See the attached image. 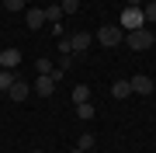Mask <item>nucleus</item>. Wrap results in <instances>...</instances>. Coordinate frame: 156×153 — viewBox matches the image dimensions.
Listing matches in <instances>:
<instances>
[{
	"label": "nucleus",
	"mask_w": 156,
	"mask_h": 153,
	"mask_svg": "<svg viewBox=\"0 0 156 153\" xmlns=\"http://www.w3.org/2000/svg\"><path fill=\"white\" fill-rule=\"evenodd\" d=\"M118 21H122V24H118L122 31H135V28H146V17H142V11H139V7H125Z\"/></svg>",
	"instance_id": "4"
},
{
	"label": "nucleus",
	"mask_w": 156,
	"mask_h": 153,
	"mask_svg": "<svg viewBox=\"0 0 156 153\" xmlns=\"http://www.w3.org/2000/svg\"><path fill=\"white\" fill-rule=\"evenodd\" d=\"M153 146H156V139H153Z\"/></svg>",
	"instance_id": "25"
},
{
	"label": "nucleus",
	"mask_w": 156,
	"mask_h": 153,
	"mask_svg": "<svg viewBox=\"0 0 156 153\" xmlns=\"http://www.w3.org/2000/svg\"><path fill=\"white\" fill-rule=\"evenodd\" d=\"M59 7H62V14H76L80 0H59Z\"/></svg>",
	"instance_id": "18"
},
{
	"label": "nucleus",
	"mask_w": 156,
	"mask_h": 153,
	"mask_svg": "<svg viewBox=\"0 0 156 153\" xmlns=\"http://www.w3.org/2000/svg\"><path fill=\"white\" fill-rule=\"evenodd\" d=\"M142 4L146 0H125V7H139V11H142Z\"/></svg>",
	"instance_id": "21"
},
{
	"label": "nucleus",
	"mask_w": 156,
	"mask_h": 153,
	"mask_svg": "<svg viewBox=\"0 0 156 153\" xmlns=\"http://www.w3.org/2000/svg\"><path fill=\"white\" fill-rule=\"evenodd\" d=\"M42 24H45V7H28V28L38 31Z\"/></svg>",
	"instance_id": "8"
},
{
	"label": "nucleus",
	"mask_w": 156,
	"mask_h": 153,
	"mask_svg": "<svg viewBox=\"0 0 156 153\" xmlns=\"http://www.w3.org/2000/svg\"><path fill=\"white\" fill-rule=\"evenodd\" d=\"M69 153H83V150H69Z\"/></svg>",
	"instance_id": "22"
},
{
	"label": "nucleus",
	"mask_w": 156,
	"mask_h": 153,
	"mask_svg": "<svg viewBox=\"0 0 156 153\" xmlns=\"http://www.w3.org/2000/svg\"><path fill=\"white\" fill-rule=\"evenodd\" d=\"M69 42H73V56H87V49H90V35L87 31H73Z\"/></svg>",
	"instance_id": "6"
},
{
	"label": "nucleus",
	"mask_w": 156,
	"mask_h": 153,
	"mask_svg": "<svg viewBox=\"0 0 156 153\" xmlns=\"http://www.w3.org/2000/svg\"><path fill=\"white\" fill-rule=\"evenodd\" d=\"M14 80H17L14 70H0V94H7V91H11V84H14Z\"/></svg>",
	"instance_id": "11"
},
{
	"label": "nucleus",
	"mask_w": 156,
	"mask_h": 153,
	"mask_svg": "<svg viewBox=\"0 0 156 153\" xmlns=\"http://www.w3.org/2000/svg\"><path fill=\"white\" fill-rule=\"evenodd\" d=\"M128 84H132V94H153L156 91V80L153 77H146V73H135V77H128Z\"/></svg>",
	"instance_id": "5"
},
{
	"label": "nucleus",
	"mask_w": 156,
	"mask_h": 153,
	"mask_svg": "<svg viewBox=\"0 0 156 153\" xmlns=\"http://www.w3.org/2000/svg\"><path fill=\"white\" fill-rule=\"evenodd\" d=\"M111 97H118V101L132 97V84H128V80H115V84H111Z\"/></svg>",
	"instance_id": "10"
},
{
	"label": "nucleus",
	"mask_w": 156,
	"mask_h": 153,
	"mask_svg": "<svg viewBox=\"0 0 156 153\" xmlns=\"http://www.w3.org/2000/svg\"><path fill=\"white\" fill-rule=\"evenodd\" d=\"M142 17L146 21H156V4H142Z\"/></svg>",
	"instance_id": "19"
},
{
	"label": "nucleus",
	"mask_w": 156,
	"mask_h": 153,
	"mask_svg": "<svg viewBox=\"0 0 156 153\" xmlns=\"http://www.w3.org/2000/svg\"><path fill=\"white\" fill-rule=\"evenodd\" d=\"M21 63V52L17 49H0V70H14Z\"/></svg>",
	"instance_id": "7"
},
{
	"label": "nucleus",
	"mask_w": 156,
	"mask_h": 153,
	"mask_svg": "<svg viewBox=\"0 0 156 153\" xmlns=\"http://www.w3.org/2000/svg\"><path fill=\"white\" fill-rule=\"evenodd\" d=\"M45 21L62 24V7H59V4H49V7H45Z\"/></svg>",
	"instance_id": "13"
},
{
	"label": "nucleus",
	"mask_w": 156,
	"mask_h": 153,
	"mask_svg": "<svg viewBox=\"0 0 156 153\" xmlns=\"http://www.w3.org/2000/svg\"><path fill=\"white\" fill-rule=\"evenodd\" d=\"M31 153H42V150H31Z\"/></svg>",
	"instance_id": "24"
},
{
	"label": "nucleus",
	"mask_w": 156,
	"mask_h": 153,
	"mask_svg": "<svg viewBox=\"0 0 156 153\" xmlns=\"http://www.w3.org/2000/svg\"><path fill=\"white\" fill-rule=\"evenodd\" d=\"M76 118H83V122H90V118H94V104H90V101H83V104H76Z\"/></svg>",
	"instance_id": "14"
},
{
	"label": "nucleus",
	"mask_w": 156,
	"mask_h": 153,
	"mask_svg": "<svg viewBox=\"0 0 156 153\" xmlns=\"http://www.w3.org/2000/svg\"><path fill=\"white\" fill-rule=\"evenodd\" d=\"M62 77V70H52V73H38L35 77V84H31V91L38 94V97H52V91H56V80Z\"/></svg>",
	"instance_id": "2"
},
{
	"label": "nucleus",
	"mask_w": 156,
	"mask_h": 153,
	"mask_svg": "<svg viewBox=\"0 0 156 153\" xmlns=\"http://www.w3.org/2000/svg\"><path fill=\"white\" fill-rule=\"evenodd\" d=\"M56 49H59V56H73V42H69V35H62V38L56 42Z\"/></svg>",
	"instance_id": "16"
},
{
	"label": "nucleus",
	"mask_w": 156,
	"mask_h": 153,
	"mask_svg": "<svg viewBox=\"0 0 156 153\" xmlns=\"http://www.w3.org/2000/svg\"><path fill=\"white\" fill-rule=\"evenodd\" d=\"M83 101H90V87L87 84H76V87H73V104H83Z\"/></svg>",
	"instance_id": "12"
},
{
	"label": "nucleus",
	"mask_w": 156,
	"mask_h": 153,
	"mask_svg": "<svg viewBox=\"0 0 156 153\" xmlns=\"http://www.w3.org/2000/svg\"><path fill=\"white\" fill-rule=\"evenodd\" d=\"M76 150L90 153V150H94V136H90V132H83V136H80V143H76Z\"/></svg>",
	"instance_id": "17"
},
{
	"label": "nucleus",
	"mask_w": 156,
	"mask_h": 153,
	"mask_svg": "<svg viewBox=\"0 0 156 153\" xmlns=\"http://www.w3.org/2000/svg\"><path fill=\"white\" fill-rule=\"evenodd\" d=\"M7 97H11V101H28V84H24V80H14Z\"/></svg>",
	"instance_id": "9"
},
{
	"label": "nucleus",
	"mask_w": 156,
	"mask_h": 153,
	"mask_svg": "<svg viewBox=\"0 0 156 153\" xmlns=\"http://www.w3.org/2000/svg\"><path fill=\"white\" fill-rule=\"evenodd\" d=\"M97 42H101L104 49H115V46L125 42V31L118 28V24H101V28H97Z\"/></svg>",
	"instance_id": "3"
},
{
	"label": "nucleus",
	"mask_w": 156,
	"mask_h": 153,
	"mask_svg": "<svg viewBox=\"0 0 156 153\" xmlns=\"http://www.w3.org/2000/svg\"><path fill=\"white\" fill-rule=\"evenodd\" d=\"M146 4H156V0H146Z\"/></svg>",
	"instance_id": "23"
},
{
	"label": "nucleus",
	"mask_w": 156,
	"mask_h": 153,
	"mask_svg": "<svg viewBox=\"0 0 156 153\" xmlns=\"http://www.w3.org/2000/svg\"><path fill=\"white\" fill-rule=\"evenodd\" d=\"M52 70H56V66H52V59H45V56L35 59V73H52Z\"/></svg>",
	"instance_id": "15"
},
{
	"label": "nucleus",
	"mask_w": 156,
	"mask_h": 153,
	"mask_svg": "<svg viewBox=\"0 0 156 153\" xmlns=\"http://www.w3.org/2000/svg\"><path fill=\"white\" fill-rule=\"evenodd\" d=\"M21 7H24V0H4V11H11V14L21 11Z\"/></svg>",
	"instance_id": "20"
},
{
	"label": "nucleus",
	"mask_w": 156,
	"mask_h": 153,
	"mask_svg": "<svg viewBox=\"0 0 156 153\" xmlns=\"http://www.w3.org/2000/svg\"><path fill=\"white\" fill-rule=\"evenodd\" d=\"M125 42H128V49H135V52H142V49H153V42H156V31H153V28H135V31H125Z\"/></svg>",
	"instance_id": "1"
}]
</instances>
